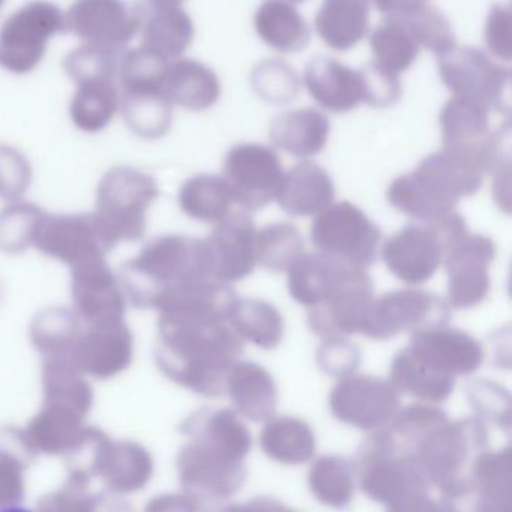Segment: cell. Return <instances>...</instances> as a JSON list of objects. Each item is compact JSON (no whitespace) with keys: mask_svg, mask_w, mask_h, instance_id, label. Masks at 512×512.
<instances>
[{"mask_svg":"<svg viewBox=\"0 0 512 512\" xmlns=\"http://www.w3.org/2000/svg\"><path fill=\"white\" fill-rule=\"evenodd\" d=\"M158 329L155 359L170 380L205 397L226 392L227 374L244 349L229 320L160 314Z\"/></svg>","mask_w":512,"mask_h":512,"instance_id":"cell-1","label":"cell"},{"mask_svg":"<svg viewBox=\"0 0 512 512\" xmlns=\"http://www.w3.org/2000/svg\"><path fill=\"white\" fill-rule=\"evenodd\" d=\"M362 490L391 511H452L434 490L415 457L392 451L374 431L356 455Z\"/></svg>","mask_w":512,"mask_h":512,"instance_id":"cell-2","label":"cell"},{"mask_svg":"<svg viewBox=\"0 0 512 512\" xmlns=\"http://www.w3.org/2000/svg\"><path fill=\"white\" fill-rule=\"evenodd\" d=\"M484 175L445 151L428 155L418 169L389 185L386 199L397 211L425 223L455 211L460 197L482 187Z\"/></svg>","mask_w":512,"mask_h":512,"instance_id":"cell-3","label":"cell"},{"mask_svg":"<svg viewBox=\"0 0 512 512\" xmlns=\"http://www.w3.org/2000/svg\"><path fill=\"white\" fill-rule=\"evenodd\" d=\"M124 277L137 307L151 308L172 287L212 278L211 251L200 239L163 236L124 266Z\"/></svg>","mask_w":512,"mask_h":512,"instance_id":"cell-4","label":"cell"},{"mask_svg":"<svg viewBox=\"0 0 512 512\" xmlns=\"http://www.w3.org/2000/svg\"><path fill=\"white\" fill-rule=\"evenodd\" d=\"M485 422L475 418L446 422L434 430L416 452V463L436 493L455 509L454 503L469 496L472 470L479 454L488 449Z\"/></svg>","mask_w":512,"mask_h":512,"instance_id":"cell-5","label":"cell"},{"mask_svg":"<svg viewBox=\"0 0 512 512\" xmlns=\"http://www.w3.org/2000/svg\"><path fill=\"white\" fill-rule=\"evenodd\" d=\"M496 110L478 101L452 97L440 112L442 151L482 175L494 172L503 158V142L509 139V119L494 124ZM505 115V113H502Z\"/></svg>","mask_w":512,"mask_h":512,"instance_id":"cell-6","label":"cell"},{"mask_svg":"<svg viewBox=\"0 0 512 512\" xmlns=\"http://www.w3.org/2000/svg\"><path fill=\"white\" fill-rule=\"evenodd\" d=\"M467 233L466 220L452 211L436 220L404 227L383 244L382 259L398 280L418 286L436 274L446 251Z\"/></svg>","mask_w":512,"mask_h":512,"instance_id":"cell-7","label":"cell"},{"mask_svg":"<svg viewBox=\"0 0 512 512\" xmlns=\"http://www.w3.org/2000/svg\"><path fill=\"white\" fill-rule=\"evenodd\" d=\"M160 196L157 181L133 167H113L98 184L97 212L113 244L137 241L146 232V212Z\"/></svg>","mask_w":512,"mask_h":512,"instance_id":"cell-8","label":"cell"},{"mask_svg":"<svg viewBox=\"0 0 512 512\" xmlns=\"http://www.w3.org/2000/svg\"><path fill=\"white\" fill-rule=\"evenodd\" d=\"M65 32L64 13L52 2L32 0L0 28V67L16 76L37 70L47 46Z\"/></svg>","mask_w":512,"mask_h":512,"instance_id":"cell-9","label":"cell"},{"mask_svg":"<svg viewBox=\"0 0 512 512\" xmlns=\"http://www.w3.org/2000/svg\"><path fill=\"white\" fill-rule=\"evenodd\" d=\"M437 65L443 85L454 97L478 101L509 115V68L496 64L487 53L470 46H454L437 55Z\"/></svg>","mask_w":512,"mask_h":512,"instance_id":"cell-10","label":"cell"},{"mask_svg":"<svg viewBox=\"0 0 512 512\" xmlns=\"http://www.w3.org/2000/svg\"><path fill=\"white\" fill-rule=\"evenodd\" d=\"M380 238L379 227L349 202L323 209L311 227V241L317 251L362 269L376 262Z\"/></svg>","mask_w":512,"mask_h":512,"instance_id":"cell-11","label":"cell"},{"mask_svg":"<svg viewBox=\"0 0 512 512\" xmlns=\"http://www.w3.org/2000/svg\"><path fill=\"white\" fill-rule=\"evenodd\" d=\"M146 10L124 0H76L64 14L65 32L85 44L124 52L142 28Z\"/></svg>","mask_w":512,"mask_h":512,"instance_id":"cell-12","label":"cell"},{"mask_svg":"<svg viewBox=\"0 0 512 512\" xmlns=\"http://www.w3.org/2000/svg\"><path fill=\"white\" fill-rule=\"evenodd\" d=\"M283 176L277 152L257 143L235 146L224 161L223 178L233 203L247 211L269 205L277 196Z\"/></svg>","mask_w":512,"mask_h":512,"instance_id":"cell-13","label":"cell"},{"mask_svg":"<svg viewBox=\"0 0 512 512\" xmlns=\"http://www.w3.org/2000/svg\"><path fill=\"white\" fill-rule=\"evenodd\" d=\"M176 466L182 490L200 505L230 499L244 487L248 476L244 461L232 460L193 440L182 449Z\"/></svg>","mask_w":512,"mask_h":512,"instance_id":"cell-14","label":"cell"},{"mask_svg":"<svg viewBox=\"0 0 512 512\" xmlns=\"http://www.w3.org/2000/svg\"><path fill=\"white\" fill-rule=\"evenodd\" d=\"M448 302L419 289L397 290L374 299L365 337L388 340L401 332H418L448 326Z\"/></svg>","mask_w":512,"mask_h":512,"instance_id":"cell-15","label":"cell"},{"mask_svg":"<svg viewBox=\"0 0 512 512\" xmlns=\"http://www.w3.org/2000/svg\"><path fill=\"white\" fill-rule=\"evenodd\" d=\"M34 245L41 253L71 268L91 260L106 259V254L116 247L95 214L44 215Z\"/></svg>","mask_w":512,"mask_h":512,"instance_id":"cell-16","label":"cell"},{"mask_svg":"<svg viewBox=\"0 0 512 512\" xmlns=\"http://www.w3.org/2000/svg\"><path fill=\"white\" fill-rule=\"evenodd\" d=\"M397 389L374 376H347L329 395V407L338 421L365 431L386 427L400 410Z\"/></svg>","mask_w":512,"mask_h":512,"instance_id":"cell-17","label":"cell"},{"mask_svg":"<svg viewBox=\"0 0 512 512\" xmlns=\"http://www.w3.org/2000/svg\"><path fill=\"white\" fill-rule=\"evenodd\" d=\"M496 259V245L487 236L464 235L443 257L448 272V304L454 308H472L481 304L490 292V268Z\"/></svg>","mask_w":512,"mask_h":512,"instance_id":"cell-18","label":"cell"},{"mask_svg":"<svg viewBox=\"0 0 512 512\" xmlns=\"http://www.w3.org/2000/svg\"><path fill=\"white\" fill-rule=\"evenodd\" d=\"M374 299V284L365 272L326 301L310 307L307 314L308 328L322 337L367 335Z\"/></svg>","mask_w":512,"mask_h":512,"instance_id":"cell-19","label":"cell"},{"mask_svg":"<svg viewBox=\"0 0 512 512\" xmlns=\"http://www.w3.org/2000/svg\"><path fill=\"white\" fill-rule=\"evenodd\" d=\"M92 448L89 472L100 478L112 493H134L151 481L154 460L139 443L113 442L103 431L97 430Z\"/></svg>","mask_w":512,"mask_h":512,"instance_id":"cell-20","label":"cell"},{"mask_svg":"<svg viewBox=\"0 0 512 512\" xmlns=\"http://www.w3.org/2000/svg\"><path fill=\"white\" fill-rule=\"evenodd\" d=\"M256 238V224L245 212L230 211L218 221L206 239L212 257V278L229 284L248 277L257 265Z\"/></svg>","mask_w":512,"mask_h":512,"instance_id":"cell-21","label":"cell"},{"mask_svg":"<svg viewBox=\"0 0 512 512\" xmlns=\"http://www.w3.org/2000/svg\"><path fill=\"white\" fill-rule=\"evenodd\" d=\"M133 334L124 322L89 325L82 331L68 358L97 379L122 373L133 361Z\"/></svg>","mask_w":512,"mask_h":512,"instance_id":"cell-22","label":"cell"},{"mask_svg":"<svg viewBox=\"0 0 512 512\" xmlns=\"http://www.w3.org/2000/svg\"><path fill=\"white\" fill-rule=\"evenodd\" d=\"M409 349L431 370L452 377L475 373L484 359L479 341L448 326L413 332Z\"/></svg>","mask_w":512,"mask_h":512,"instance_id":"cell-23","label":"cell"},{"mask_svg":"<svg viewBox=\"0 0 512 512\" xmlns=\"http://www.w3.org/2000/svg\"><path fill=\"white\" fill-rule=\"evenodd\" d=\"M73 301L76 313L88 325L121 322L124 317V295L106 259L74 266Z\"/></svg>","mask_w":512,"mask_h":512,"instance_id":"cell-24","label":"cell"},{"mask_svg":"<svg viewBox=\"0 0 512 512\" xmlns=\"http://www.w3.org/2000/svg\"><path fill=\"white\" fill-rule=\"evenodd\" d=\"M365 272V269L350 265L338 257L316 251L302 254L301 259L290 268L287 284L292 298L310 308L326 301Z\"/></svg>","mask_w":512,"mask_h":512,"instance_id":"cell-25","label":"cell"},{"mask_svg":"<svg viewBox=\"0 0 512 512\" xmlns=\"http://www.w3.org/2000/svg\"><path fill=\"white\" fill-rule=\"evenodd\" d=\"M95 430L86 427L83 413L59 404H44L26 427L25 436L35 454H77L88 445Z\"/></svg>","mask_w":512,"mask_h":512,"instance_id":"cell-26","label":"cell"},{"mask_svg":"<svg viewBox=\"0 0 512 512\" xmlns=\"http://www.w3.org/2000/svg\"><path fill=\"white\" fill-rule=\"evenodd\" d=\"M305 88L322 109L347 113L364 103L361 73L337 59L319 56L305 68Z\"/></svg>","mask_w":512,"mask_h":512,"instance_id":"cell-27","label":"cell"},{"mask_svg":"<svg viewBox=\"0 0 512 512\" xmlns=\"http://www.w3.org/2000/svg\"><path fill=\"white\" fill-rule=\"evenodd\" d=\"M334 182L325 169L313 161H302L283 176L278 188V205L293 217H310L332 205Z\"/></svg>","mask_w":512,"mask_h":512,"instance_id":"cell-28","label":"cell"},{"mask_svg":"<svg viewBox=\"0 0 512 512\" xmlns=\"http://www.w3.org/2000/svg\"><path fill=\"white\" fill-rule=\"evenodd\" d=\"M182 433L236 461H244L251 449L247 425L232 409H202L182 424Z\"/></svg>","mask_w":512,"mask_h":512,"instance_id":"cell-29","label":"cell"},{"mask_svg":"<svg viewBox=\"0 0 512 512\" xmlns=\"http://www.w3.org/2000/svg\"><path fill=\"white\" fill-rule=\"evenodd\" d=\"M226 391L236 412L244 418L253 422L274 418L278 389L274 377L262 365L236 361L227 374Z\"/></svg>","mask_w":512,"mask_h":512,"instance_id":"cell-30","label":"cell"},{"mask_svg":"<svg viewBox=\"0 0 512 512\" xmlns=\"http://www.w3.org/2000/svg\"><path fill=\"white\" fill-rule=\"evenodd\" d=\"M163 92L172 106L203 112L217 103L221 86L211 68L193 59L178 58L167 67Z\"/></svg>","mask_w":512,"mask_h":512,"instance_id":"cell-31","label":"cell"},{"mask_svg":"<svg viewBox=\"0 0 512 512\" xmlns=\"http://www.w3.org/2000/svg\"><path fill=\"white\" fill-rule=\"evenodd\" d=\"M329 119L316 109L290 110L275 116L271 124V142L298 158L320 154L328 143Z\"/></svg>","mask_w":512,"mask_h":512,"instance_id":"cell-32","label":"cell"},{"mask_svg":"<svg viewBox=\"0 0 512 512\" xmlns=\"http://www.w3.org/2000/svg\"><path fill=\"white\" fill-rule=\"evenodd\" d=\"M475 509L488 512L512 511V451L509 446L499 451L478 455L472 470Z\"/></svg>","mask_w":512,"mask_h":512,"instance_id":"cell-33","label":"cell"},{"mask_svg":"<svg viewBox=\"0 0 512 512\" xmlns=\"http://www.w3.org/2000/svg\"><path fill=\"white\" fill-rule=\"evenodd\" d=\"M314 23L326 46L346 52L367 35L370 0H323Z\"/></svg>","mask_w":512,"mask_h":512,"instance_id":"cell-34","label":"cell"},{"mask_svg":"<svg viewBox=\"0 0 512 512\" xmlns=\"http://www.w3.org/2000/svg\"><path fill=\"white\" fill-rule=\"evenodd\" d=\"M254 26L263 43L277 52L299 53L310 44V26L289 0H265Z\"/></svg>","mask_w":512,"mask_h":512,"instance_id":"cell-35","label":"cell"},{"mask_svg":"<svg viewBox=\"0 0 512 512\" xmlns=\"http://www.w3.org/2000/svg\"><path fill=\"white\" fill-rule=\"evenodd\" d=\"M140 32L142 47L169 61L181 58L194 38L193 22L181 7L146 10Z\"/></svg>","mask_w":512,"mask_h":512,"instance_id":"cell-36","label":"cell"},{"mask_svg":"<svg viewBox=\"0 0 512 512\" xmlns=\"http://www.w3.org/2000/svg\"><path fill=\"white\" fill-rule=\"evenodd\" d=\"M121 106L115 79H95L77 85L70 104V118L83 133L97 134L112 124Z\"/></svg>","mask_w":512,"mask_h":512,"instance_id":"cell-37","label":"cell"},{"mask_svg":"<svg viewBox=\"0 0 512 512\" xmlns=\"http://www.w3.org/2000/svg\"><path fill=\"white\" fill-rule=\"evenodd\" d=\"M172 107L163 89L145 88L122 91L119 109L136 136L158 140L172 127Z\"/></svg>","mask_w":512,"mask_h":512,"instance_id":"cell-38","label":"cell"},{"mask_svg":"<svg viewBox=\"0 0 512 512\" xmlns=\"http://www.w3.org/2000/svg\"><path fill=\"white\" fill-rule=\"evenodd\" d=\"M448 421L446 413L437 407L410 404L406 409L398 410L386 427L374 431L392 451L415 457L421 443Z\"/></svg>","mask_w":512,"mask_h":512,"instance_id":"cell-39","label":"cell"},{"mask_svg":"<svg viewBox=\"0 0 512 512\" xmlns=\"http://www.w3.org/2000/svg\"><path fill=\"white\" fill-rule=\"evenodd\" d=\"M260 446L271 460L287 466L307 463L316 452V437L307 422L292 416L269 419Z\"/></svg>","mask_w":512,"mask_h":512,"instance_id":"cell-40","label":"cell"},{"mask_svg":"<svg viewBox=\"0 0 512 512\" xmlns=\"http://www.w3.org/2000/svg\"><path fill=\"white\" fill-rule=\"evenodd\" d=\"M389 382L400 395H412L436 404L448 400L455 386L454 377L431 370L415 358L409 347L395 355Z\"/></svg>","mask_w":512,"mask_h":512,"instance_id":"cell-41","label":"cell"},{"mask_svg":"<svg viewBox=\"0 0 512 512\" xmlns=\"http://www.w3.org/2000/svg\"><path fill=\"white\" fill-rule=\"evenodd\" d=\"M83 371L68 356H50L43 367L44 404H59L86 413L94 403V392Z\"/></svg>","mask_w":512,"mask_h":512,"instance_id":"cell-42","label":"cell"},{"mask_svg":"<svg viewBox=\"0 0 512 512\" xmlns=\"http://www.w3.org/2000/svg\"><path fill=\"white\" fill-rule=\"evenodd\" d=\"M229 325L242 341H250L262 349H275L283 340V316L260 299H238L230 311Z\"/></svg>","mask_w":512,"mask_h":512,"instance_id":"cell-43","label":"cell"},{"mask_svg":"<svg viewBox=\"0 0 512 512\" xmlns=\"http://www.w3.org/2000/svg\"><path fill=\"white\" fill-rule=\"evenodd\" d=\"M232 203V194L223 176H194L179 191V206L194 220L218 223L229 214Z\"/></svg>","mask_w":512,"mask_h":512,"instance_id":"cell-44","label":"cell"},{"mask_svg":"<svg viewBox=\"0 0 512 512\" xmlns=\"http://www.w3.org/2000/svg\"><path fill=\"white\" fill-rule=\"evenodd\" d=\"M355 463L337 455H323L314 461L308 484L317 500L331 506H346L355 496Z\"/></svg>","mask_w":512,"mask_h":512,"instance_id":"cell-45","label":"cell"},{"mask_svg":"<svg viewBox=\"0 0 512 512\" xmlns=\"http://www.w3.org/2000/svg\"><path fill=\"white\" fill-rule=\"evenodd\" d=\"M79 314L67 308H49L35 317L31 337L35 349L47 358L68 356L82 334Z\"/></svg>","mask_w":512,"mask_h":512,"instance_id":"cell-46","label":"cell"},{"mask_svg":"<svg viewBox=\"0 0 512 512\" xmlns=\"http://www.w3.org/2000/svg\"><path fill=\"white\" fill-rule=\"evenodd\" d=\"M370 46L374 62L397 76L409 70L419 55L418 44L395 17H386L385 22L374 29Z\"/></svg>","mask_w":512,"mask_h":512,"instance_id":"cell-47","label":"cell"},{"mask_svg":"<svg viewBox=\"0 0 512 512\" xmlns=\"http://www.w3.org/2000/svg\"><path fill=\"white\" fill-rule=\"evenodd\" d=\"M304 253V239L293 224H272L257 232V263L269 271L289 272Z\"/></svg>","mask_w":512,"mask_h":512,"instance_id":"cell-48","label":"cell"},{"mask_svg":"<svg viewBox=\"0 0 512 512\" xmlns=\"http://www.w3.org/2000/svg\"><path fill=\"white\" fill-rule=\"evenodd\" d=\"M394 17L400 20L401 25L412 35L419 47L430 50L436 56L457 46L451 23L431 5H418V7Z\"/></svg>","mask_w":512,"mask_h":512,"instance_id":"cell-49","label":"cell"},{"mask_svg":"<svg viewBox=\"0 0 512 512\" xmlns=\"http://www.w3.org/2000/svg\"><path fill=\"white\" fill-rule=\"evenodd\" d=\"M46 212L32 203H14L0 212V251L19 254L34 244Z\"/></svg>","mask_w":512,"mask_h":512,"instance_id":"cell-50","label":"cell"},{"mask_svg":"<svg viewBox=\"0 0 512 512\" xmlns=\"http://www.w3.org/2000/svg\"><path fill=\"white\" fill-rule=\"evenodd\" d=\"M250 82L260 98L278 106L295 100L301 88L296 71L280 59L265 61L254 67Z\"/></svg>","mask_w":512,"mask_h":512,"instance_id":"cell-51","label":"cell"},{"mask_svg":"<svg viewBox=\"0 0 512 512\" xmlns=\"http://www.w3.org/2000/svg\"><path fill=\"white\" fill-rule=\"evenodd\" d=\"M122 52L83 44L64 59L65 73L76 85L95 79H118Z\"/></svg>","mask_w":512,"mask_h":512,"instance_id":"cell-52","label":"cell"},{"mask_svg":"<svg viewBox=\"0 0 512 512\" xmlns=\"http://www.w3.org/2000/svg\"><path fill=\"white\" fill-rule=\"evenodd\" d=\"M466 392L479 419L511 430V397L505 388L490 380H472Z\"/></svg>","mask_w":512,"mask_h":512,"instance_id":"cell-53","label":"cell"},{"mask_svg":"<svg viewBox=\"0 0 512 512\" xmlns=\"http://www.w3.org/2000/svg\"><path fill=\"white\" fill-rule=\"evenodd\" d=\"M89 478V472L82 467L71 470L67 484L61 490L41 499V511H92L97 508L98 497L89 488Z\"/></svg>","mask_w":512,"mask_h":512,"instance_id":"cell-54","label":"cell"},{"mask_svg":"<svg viewBox=\"0 0 512 512\" xmlns=\"http://www.w3.org/2000/svg\"><path fill=\"white\" fill-rule=\"evenodd\" d=\"M316 362L323 373L337 379H344L352 376L361 364V352L347 338L341 335H329L328 340L323 341L317 349Z\"/></svg>","mask_w":512,"mask_h":512,"instance_id":"cell-55","label":"cell"},{"mask_svg":"<svg viewBox=\"0 0 512 512\" xmlns=\"http://www.w3.org/2000/svg\"><path fill=\"white\" fill-rule=\"evenodd\" d=\"M32 167L25 155L11 146L0 145V197L16 202L32 184Z\"/></svg>","mask_w":512,"mask_h":512,"instance_id":"cell-56","label":"cell"},{"mask_svg":"<svg viewBox=\"0 0 512 512\" xmlns=\"http://www.w3.org/2000/svg\"><path fill=\"white\" fill-rule=\"evenodd\" d=\"M362 77L364 103L376 109L394 106L401 97V83L397 74L385 70L376 62L364 65L359 70Z\"/></svg>","mask_w":512,"mask_h":512,"instance_id":"cell-57","label":"cell"},{"mask_svg":"<svg viewBox=\"0 0 512 512\" xmlns=\"http://www.w3.org/2000/svg\"><path fill=\"white\" fill-rule=\"evenodd\" d=\"M31 461L0 448V509H16L25 500V472Z\"/></svg>","mask_w":512,"mask_h":512,"instance_id":"cell-58","label":"cell"},{"mask_svg":"<svg viewBox=\"0 0 512 512\" xmlns=\"http://www.w3.org/2000/svg\"><path fill=\"white\" fill-rule=\"evenodd\" d=\"M511 26V10L494 5L485 25V44L496 58L505 62L511 61L512 56Z\"/></svg>","mask_w":512,"mask_h":512,"instance_id":"cell-59","label":"cell"},{"mask_svg":"<svg viewBox=\"0 0 512 512\" xmlns=\"http://www.w3.org/2000/svg\"><path fill=\"white\" fill-rule=\"evenodd\" d=\"M149 509H160V511H164V509H182V511H197V509H202V505L197 502L193 497L188 496H166L160 497V499L154 500L152 505L149 506Z\"/></svg>","mask_w":512,"mask_h":512,"instance_id":"cell-60","label":"cell"},{"mask_svg":"<svg viewBox=\"0 0 512 512\" xmlns=\"http://www.w3.org/2000/svg\"><path fill=\"white\" fill-rule=\"evenodd\" d=\"M371 2L386 17L400 16L418 5L427 4V0H371Z\"/></svg>","mask_w":512,"mask_h":512,"instance_id":"cell-61","label":"cell"},{"mask_svg":"<svg viewBox=\"0 0 512 512\" xmlns=\"http://www.w3.org/2000/svg\"><path fill=\"white\" fill-rule=\"evenodd\" d=\"M151 8L181 7L185 0H146Z\"/></svg>","mask_w":512,"mask_h":512,"instance_id":"cell-62","label":"cell"},{"mask_svg":"<svg viewBox=\"0 0 512 512\" xmlns=\"http://www.w3.org/2000/svg\"><path fill=\"white\" fill-rule=\"evenodd\" d=\"M290 2H302V0H290Z\"/></svg>","mask_w":512,"mask_h":512,"instance_id":"cell-63","label":"cell"}]
</instances>
